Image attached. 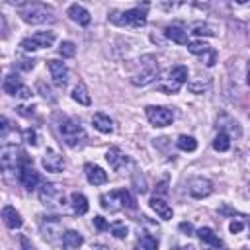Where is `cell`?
<instances>
[{
    "instance_id": "obj_1",
    "label": "cell",
    "mask_w": 250,
    "mask_h": 250,
    "mask_svg": "<svg viewBox=\"0 0 250 250\" xmlns=\"http://www.w3.org/2000/svg\"><path fill=\"white\" fill-rule=\"evenodd\" d=\"M18 16L29 23V25H41V23H53L55 21V10L43 2H25L18 8Z\"/></svg>"
},
{
    "instance_id": "obj_2",
    "label": "cell",
    "mask_w": 250,
    "mask_h": 250,
    "mask_svg": "<svg viewBox=\"0 0 250 250\" xmlns=\"http://www.w3.org/2000/svg\"><path fill=\"white\" fill-rule=\"evenodd\" d=\"M146 10H148V2H143V8H131L125 12L113 10L109 14V21L113 25H131V27H143L146 25Z\"/></svg>"
},
{
    "instance_id": "obj_3",
    "label": "cell",
    "mask_w": 250,
    "mask_h": 250,
    "mask_svg": "<svg viewBox=\"0 0 250 250\" xmlns=\"http://www.w3.org/2000/svg\"><path fill=\"white\" fill-rule=\"evenodd\" d=\"M139 68L131 76L133 86H146L158 78V61L154 55H143L139 61Z\"/></svg>"
},
{
    "instance_id": "obj_4",
    "label": "cell",
    "mask_w": 250,
    "mask_h": 250,
    "mask_svg": "<svg viewBox=\"0 0 250 250\" xmlns=\"http://www.w3.org/2000/svg\"><path fill=\"white\" fill-rule=\"evenodd\" d=\"M57 127H59V133H61V137H62V141H64L66 146H70V148L84 146V143H86V131H84L82 125H78L76 121H72L68 117H62Z\"/></svg>"
},
{
    "instance_id": "obj_5",
    "label": "cell",
    "mask_w": 250,
    "mask_h": 250,
    "mask_svg": "<svg viewBox=\"0 0 250 250\" xmlns=\"http://www.w3.org/2000/svg\"><path fill=\"white\" fill-rule=\"evenodd\" d=\"M100 205H102V209H105L109 213H117V211H121L125 207L127 209H135L137 207L133 195L127 189H113L109 193L100 195Z\"/></svg>"
},
{
    "instance_id": "obj_6",
    "label": "cell",
    "mask_w": 250,
    "mask_h": 250,
    "mask_svg": "<svg viewBox=\"0 0 250 250\" xmlns=\"http://www.w3.org/2000/svg\"><path fill=\"white\" fill-rule=\"evenodd\" d=\"M188 82V66L184 64H176L168 70L166 78H162L156 84V90L162 94H176L184 84Z\"/></svg>"
},
{
    "instance_id": "obj_7",
    "label": "cell",
    "mask_w": 250,
    "mask_h": 250,
    "mask_svg": "<svg viewBox=\"0 0 250 250\" xmlns=\"http://www.w3.org/2000/svg\"><path fill=\"white\" fill-rule=\"evenodd\" d=\"M18 180H20V184L25 188V189H35V186L39 184V176H37V172L33 170V160L25 154V152H21V156H20V164H18Z\"/></svg>"
},
{
    "instance_id": "obj_8",
    "label": "cell",
    "mask_w": 250,
    "mask_h": 250,
    "mask_svg": "<svg viewBox=\"0 0 250 250\" xmlns=\"http://www.w3.org/2000/svg\"><path fill=\"white\" fill-rule=\"evenodd\" d=\"M53 43H55V31H37L31 37L21 39L20 47L23 51H37V49H43V47H51Z\"/></svg>"
},
{
    "instance_id": "obj_9",
    "label": "cell",
    "mask_w": 250,
    "mask_h": 250,
    "mask_svg": "<svg viewBox=\"0 0 250 250\" xmlns=\"http://www.w3.org/2000/svg\"><path fill=\"white\" fill-rule=\"evenodd\" d=\"M145 113H146V119H148L154 127H168V125H172V121H174L172 109L162 107V105H148V107L145 109Z\"/></svg>"
},
{
    "instance_id": "obj_10",
    "label": "cell",
    "mask_w": 250,
    "mask_h": 250,
    "mask_svg": "<svg viewBox=\"0 0 250 250\" xmlns=\"http://www.w3.org/2000/svg\"><path fill=\"white\" fill-rule=\"evenodd\" d=\"M41 236L47 240V242H57L59 238H61V242H62V236H64V227H62V223L59 221V219H55V217H49V219H43L41 221Z\"/></svg>"
},
{
    "instance_id": "obj_11",
    "label": "cell",
    "mask_w": 250,
    "mask_h": 250,
    "mask_svg": "<svg viewBox=\"0 0 250 250\" xmlns=\"http://www.w3.org/2000/svg\"><path fill=\"white\" fill-rule=\"evenodd\" d=\"M2 88H4V92L6 94H10V96H16V98H21V100H27V98H31V90L16 76V74H8L6 78H4V84H2Z\"/></svg>"
},
{
    "instance_id": "obj_12",
    "label": "cell",
    "mask_w": 250,
    "mask_h": 250,
    "mask_svg": "<svg viewBox=\"0 0 250 250\" xmlns=\"http://www.w3.org/2000/svg\"><path fill=\"white\" fill-rule=\"evenodd\" d=\"M39 199L45 205H57V203H64V193L62 188L59 184H43L39 189Z\"/></svg>"
},
{
    "instance_id": "obj_13",
    "label": "cell",
    "mask_w": 250,
    "mask_h": 250,
    "mask_svg": "<svg viewBox=\"0 0 250 250\" xmlns=\"http://www.w3.org/2000/svg\"><path fill=\"white\" fill-rule=\"evenodd\" d=\"M188 191H189L191 197L203 199V197L211 195L213 184H211V180H207V178H203V176H195V178H191V180L188 182Z\"/></svg>"
},
{
    "instance_id": "obj_14",
    "label": "cell",
    "mask_w": 250,
    "mask_h": 250,
    "mask_svg": "<svg viewBox=\"0 0 250 250\" xmlns=\"http://www.w3.org/2000/svg\"><path fill=\"white\" fill-rule=\"evenodd\" d=\"M47 68L51 72V78H53V84L59 86V88H64L68 84V68L62 61H57V59H51L47 61Z\"/></svg>"
},
{
    "instance_id": "obj_15",
    "label": "cell",
    "mask_w": 250,
    "mask_h": 250,
    "mask_svg": "<svg viewBox=\"0 0 250 250\" xmlns=\"http://www.w3.org/2000/svg\"><path fill=\"white\" fill-rule=\"evenodd\" d=\"M20 156H21V152L18 150L16 145H6V146H2V150H0V162H2V168H4L6 172H10V170H18Z\"/></svg>"
},
{
    "instance_id": "obj_16",
    "label": "cell",
    "mask_w": 250,
    "mask_h": 250,
    "mask_svg": "<svg viewBox=\"0 0 250 250\" xmlns=\"http://www.w3.org/2000/svg\"><path fill=\"white\" fill-rule=\"evenodd\" d=\"M41 164H43V168L47 170V172H62L64 170V166H66V162H64V158L59 154V152H55V150H47L45 154H43V158H41Z\"/></svg>"
},
{
    "instance_id": "obj_17",
    "label": "cell",
    "mask_w": 250,
    "mask_h": 250,
    "mask_svg": "<svg viewBox=\"0 0 250 250\" xmlns=\"http://www.w3.org/2000/svg\"><path fill=\"white\" fill-rule=\"evenodd\" d=\"M105 160L109 162V166L115 170V172H119V170H123L129 162H131V158L127 156V154H123L117 146H113V148H109L107 152H105Z\"/></svg>"
},
{
    "instance_id": "obj_18",
    "label": "cell",
    "mask_w": 250,
    "mask_h": 250,
    "mask_svg": "<svg viewBox=\"0 0 250 250\" xmlns=\"http://www.w3.org/2000/svg\"><path fill=\"white\" fill-rule=\"evenodd\" d=\"M84 174H86V180L92 184V186H102L107 182V174L104 172V168H100L98 164H92L88 162L84 166Z\"/></svg>"
},
{
    "instance_id": "obj_19",
    "label": "cell",
    "mask_w": 250,
    "mask_h": 250,
    "mask_svg": "<svg viewBox=\"0 0 250 250\" xmlns=\"http://www.w3.org/2000/svg\"><path fill=\"white\" fill-rule=\"evenodd\" d=\"M217 127H219L221 131L229 133V135H234V137H240V135H242L238 121H236V119H232V117H230V115H227V113H221V115L217 117Z\"/></svg>"
},
{
    "instance_id": "obj_20",
    "label": "cell",
    "mask_w": 250,
    "mask_h": 250,
    "mask_svg": "<svg viewBox=\"0 0 250 250\" xmlns=\"http://www.w3.org/2000/svg\"><path fill=\"white\" fill-rule=\"evenodd\" d=\"M150 209L160 217V219H164V221H168V219H172V215H174V211H172V205L166 201V199H162V197H158V195H154L152 199H150Z\"/></svg>"
},
{
    "instance_id": "obj_21",
    "label": "cell",
    "mask_w": 250,
    "mask_h": 250,
    "mask_svg": "<svg viewBox=\"0 0 250 250\" xmlns=\"http://www.w3.org/2000/svg\"><path fill=\"white\" fill-rule=\"evenodd\" d=\"M66 16L74 21V23H78V25H88L90 23V12L84 8V6H80V4H72L68 10H66Z\"/></svg>"
},
{
    "instance_id": "obj_22",
    "label": "cell",
    "mask_w": 250,
    "mask_h": 250,
    "mask_svg": "<svg viewBox=\"0 0 250 250\" xmlns=\"http://www.w3.org/2000/svg\"><path fill=\"white\" fill-rule=\"evenodd\" d=\"M2 221H4V225L8 227V229H20L21 225H23V219H21V215L16 211V207H12V205H4V209H2Z\"/></svg>"
},
{
    "instance_id": "obj_23",
    "label": "cell",
    "mask_w": 250,
    "mask_h": 250,
    "mask_svg": "<svg viewBox=\"0 0 250 250\" xmlns=\"http://www.w3.org/2000/svg\"><path fill=\"white\" fill-rule=\"evenodd\" d=\"M188 33L189 31H186L180 23H172V25H168L166 29H164V35L168 37V39H172L174 43H178V45H188L189 41H188Z\"/></svg>"
},
{
    "instance_id": "obj_24",
    "label": "cell",
    "mask_w": 250,
    "mask_h": 250,
    "mask_svg": "<svg viewBox=\"0 0 250 250\" xmlns=\"http://www.w3.org/2000/svg\"><path fill=\"white\" fill-rule=\"evenodd\" d=\"M197 238L201 240V244H207V246H213V248H221L223 246V240L215 234V230L213 229H209V227H201V229H197Z\"/></svg>"
},
{
    "instance_id": "obj_25",
    "label": "cell",
    "mask_w": 250,
    "mask_h": 250,
    "mask_svg": "<svg viewBox=\"0 0 250 250\" xmlns=\"http://www.w3.org/2000/svg\"><path fill=\"white\" fill-rule=\"evenodd\" d=\"M92 125H94L96 131H100V133H104V135H107V133L113 131V121H111V117L105 115V113H94Z\"/></svg>"
},
{
    "instance_id": "obj_26",
    "label": "cell",
    "mask_w": 250,
    "mask_h": 250,
    "mask_svg": "<svg viewBox=\"0 0 250 250\" xmlns=\"http://www.w3.org/2000/svg\"><path fill=\"white\" fill-rule=\"evenodd\" d=\"M70 205H72V211L76 213V215H86L88 213V199H86V195H82V193H78V191H74L72 195H70Z\"/></svg>"
},
{
    "instance_id": "obj_27",
    "label": "cell",
    "mask_w": 250,
    "mask_h": 250,
    "mask_svg": "<svg viewBox=\"0 0 250 250\" xmlns=\"http://www.w3.org/2000/svg\"><path fill=\"white\" fill-rule=\"evenodd\" d=\"M72 100L78 102L80 105H90V104H92V98H90V94H88V88H86L82 82H78V84L74 86V90H72Z\"/></svg>"
},
{
    "instance_id": "obj_28",
    "label": "cell",
    "mask_w": 250,
    "mask_h": 250,
    "mask_svg": "<svg viewBox=\"0 0 250 250\" xmlns=\"http://www.w3.org/2000/svg\"><path fill=\"white\" fill-rule=\"evenodd\" d=\"M82 242H84V238L76 230H66L64 236H62V246L64 248H78V246H82Z\"/></svg>"
},
{
    "instance_id": "obj_29",
    "label": "cell",
    "mask_w": 250,
    "mask_h": 250,
    "mask_svg": "<svg viewBox=\"0 0 250 250\" xmlns=\"http://www.w3.org/2000/svg\"><path fill=\"white\" fill-rule=\"evenodd\" d=\"M213 148L217 152H227L230 148V135L225 131H219V135L213 139Z\"/></svg>"
},
{
    "instance_id": "obj_30",
    "label": "cell",
    "mask_w": 250,
    "mask_h": 250,
    "mask_svg": "<svg viewBox=\"0 0 250 250\" xmlns=\"http://www.w3.org/2000/svg\"><path fill=\"white\" fill-rule=\"evenodd\" d=\"M137 246L143 248V250H154V248H158V238L152 236V234L143 232V234H139V238H137Z\"/></svg>"
},
{
    "instance_id": "obj_31",
    "label": "cell",
    "mask_w": 250,
    "mask_h": 250,
    "mask_svg": "<svg viewBox=\"0 0 250 250\" xmlns=\"http://www.w3.org/2000/svg\"><path fill=\"white\" fill-rule=\"evenodd\" d=\"M176 145H178V148L184 150V152H193V150L197 148V141H195L193 137H189V135H180L178 141H176Z\"/></svg>"
},
{
    "instance_id": "obj_32",
    "label": "cell",
    "mask_w": 250,
    "mask_h": 250,
    "mask_svg": "<svg viewBox=\"0 0 250 250\" xmlns=\"http://www.w3.org/2000/svg\"><path fill=\"white\" fill-rule=\"evenodd\" d=\"M211 88V78H201V80H193V82H189L188 84V90L191 92V94H203V92H207Z\"/></svg>"
},
{
    "instance_id": "obj_33",
    "label": "cell",
    "mask_w": 250,
    "mask_h": 250,
    "mask_svg": "<svg viewBox=\"0 0 250 250\" xmlns=\"http://www.w3.org/2000/svg\"><path fill=\"white\" fill-rule=\"evenodd\" d=\"M193 35H207V37H213L215 35V27H211L209 23H203V21H195L191 25V31Z\"/></svg>"
},
{
    "instance_id": "obj_34",
    "label": "cell",
    "mask_w": 250,
    "mask_h": 250,
    "mask_svg": "<svg viewBox=\"0 0 250 250\" xmlns=\"http://www.w3.org/2000/svg\"><path fill=\"white\" fill-rule=\"evenodd\" d=\"M188 51L193 53V55H205V53L211 51V47L205 41H189L188 43Z\"/></svg>"
},
{
    "instance_id": "obj_35",
    "label": "cell",
    "mask_w": 250,
    "mask_h": 250,
    "mask_svg": "<svg viewBox=\"0 0 250 250\" xmlns=\"http://www.w3.org/2000/svg\"><path fill=\"white\" fill-rule=\"evenodd\" d=\"M109 232L115 236V238H125L127 236V232H129V229L125 227V223H113V225H109Z\"/></svg>"
},
{
    "instance_id": "obj_36",
    "label": "cell",
    "mask_w": 250,
    "mask_h": 250,
    "mask_svg": "<svg viewBox=\"0 0 250 250\" xmlns=\"http://www.w3.org/2000/svg\"><path fill=\"white\" fill-rule=\"evenodd\" d=\"M59 53H61L62 57L70 59V57H74V55H76V45H74L72 41H62V43H61V47H59Z\"/></svg>"
},
{
    "instance_id": "obj_37",
    "label": "cell",
    "mask_w": 250,
    "mask_h": 250,
    "mask_svg": "<svg viewBox=\"0 0 250 250\" xmlns=\"http://www.w3.org/2000/svg\"><path fill=\"white\" fill-rule=\"evenodd\" d=\"M94 227H96V230H100V232H104V230H107L109 229V223L104 219V217H94Z\"/></svg>"
},
{
    "instance_id": "obj_38",
    "label": "cell",
    "mask_w": 250,
    "mask_h": 250,
    "mask_svg": "<svg viewBox=\"0 0 250 250\" xmlns=\"http://www.w3.org/2000/svg\"><path fill=\"white\" fill-rule=\"evenodd\" d=\"M23 137H25V143H27V145H31V146L37 145V141H35L37 137H35V131H33V129H25V131H23Z\"/></svg>"
},
{
    "instance_id": "obj_39",
    "label": "cell",
    "mask_w": 250,
    "mask_h": 250,
    "mask_svg": "<svg viewBox=\"0 0 250 250\" xmlns=\"http://www.w3.org/2000/svg\"><path fill=\"white\" fill-rule=\"evenodd\" d=\"M229 229H230V232H232V234H238V232L244 229V223H242V221H238V219H234V221L229 225Z\"/></svg>"
},
{
    "instance_id": "obj_40",
    "label": "cell",
    "mask_w": 250,
    "mask_h": 250,
    "mask_svg": "<svg viewBox=\"0 0 250 250\" xmlns=\"http://www.w3.org/2000/svg\"><path fill=\"white\" fill-rule=\"evenodd\" d=\"M18 66L23 68V70H31V68L35 66V61H33V59H21V61L18 62Z\"/></svg>"
},
{
    "instance_id": "obj_41",
    "label": "cell",
    "mask_w": 250,
    "mask_h": 250,
    "mask_svg": "<svg viewBox=\"0 0 250 250\" xmlns=\"http://www.w3.org/2000/svg\"><path fill=\"white\" fill-rule=\"evenodd\" d=\"M178 229H180L184 234H188V236H191V234H193V227H191V223H186V221H184V223H180V225H178Z\"/></svg>"
},
{
    "instance_id": "obj_42",
    "label": "cell",
    "mask_w": 250,
    "mask_h": 250,
    "mask_svg": "<svg viewBox=\"0 0 250 250\" xmlns=\"http://www.w3.org/2000/svg\"><path fill=\"white\" fill-rule=\"evenodd\" d=\"M0 123H2V125H0V133H2V137H6V133L10 131V121H8V117H2Z\"/></svg>"
},
{
    "instance_id": "obj_43",
    "label": "cell",
    "mask_w": 250,
    "mask_h": 250,
    "mask_svg": "<svg viewBox=\"0 0 250 250\" xmlns=\"http://www.w3.org/2000/svg\"><path fill=\"white\" fill-rule=\"evenodd\" d=\"M37 88H39V90L43 92V96H45V98H51V92H49V88L45 90V86H43V82H39V84H37ZM51 100H53V98H51Z\"/></svg>"
},
{
    "instance_id": "obj_44",
    "label": "cell",
    "mask_w": 250,
    "mask_h": 250,
    "mask_svg": "<svg viewBox=\"0 0 250 250\" xmlns=\"http://www.w3.org/2000/svg\"><path fill=\"white\" fill-rule=\"evenodd\" d=\"M158 193H166V182H162V184H158Z\"/></svg>"
},
{
    "instance_id": "obj_45",
    "label": "cell",
    "mask_w": 250,
    "mask_h": 250,
    "mask_svg": "<svg viewBox=\"0 0 250 250\" xmlns=\"http://www.w3.org/2000/svg\"><path fill=\"white\" fill-rule=\"evenodd\" d=\"M4 2H8V4H21V0H4Z\"/></svg>"
},
{
    "instance_id": "obj_46",
    "label": "cell",
    "mask_w": 250,
    "mask_h": 250,
    "mask_svg": "<svg viewBox=\"0 0 250 250\" xmlns=\"http://www.w3.org/2000/svg\"><path fill=\"white\" fill-rule=\"evenodd\" d=\"M234 2H236V4H246L248 0H234Z\"/></svg>"
},
{
    "instance_id": "obj_47",
    "label": "cell",
    "mask_w": 250,
    "mask_h": 250,
    "mask_svg": "<svg viewBox=\"0 0 250 250\" xmlns=\"http://www.w3.org/2000/svg\"><path fill=\"white\" fill-rule=\"evenodd\" d=\"M248 84H250V64H248Z\"/></svg>"
}]
</instances>
